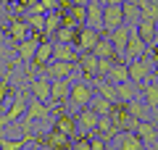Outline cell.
<instances>
[{
	"label": "cell",
	"mask_w": 158,
	"mask_h": 150,
	"mask_svg": "<svg viewBox=\"0 0 158 150\" xmlns=\"http://www.w3.org/2000/svg\"><path fill=\"white\" fill-rule=\"evenodd\" d=\"M50 113H53V106H50V103H42V100H37V98L32 95V98H29V106H27V113H24V121H21V132L29 134L34 121H45Z\"/></svg>",
	"instance_id": "1"
},
{
	"label": "cell",
	"mask_w": 158,
	"mask_h": 150,
	"mask_svg": "<svg viewBox=\"0 0 158 150\" xmlns=\"http://www.w3.org/2000/svg\"><path fill=\"white\" fill-rule=\"evenodd\" d=\"M92 98H95V84L85 82V79H77L71 84V90H69V106H74L77 111L87 108L92 103Z\"/></svg>",
	"instance_id": "2"
},
{
	"label": "cell",
	"mask_w": 158,
	"mask_h": 150,
	"mask_svg": "<svg viewBox=\"0 0 158 150\" xmlns=\"http://www.w3.org/2000/svg\"><path fill=\"white\" fill-rule=\"evenodd\" d=\"M34 145H40V148L45 150H71L74 145V137H66L63 132H58V129H50V132H40L37 137H32Z\"/></svg>",
	"instance_id": "3"
},
{
	"label": "cell",
	"mask_w": 158,
	"mask_h": 150,
	"mask_svg": "<svg viewBox=\"0 0 158 150\" xmlns=\"http://www.w3.org/2000/svg\"><path fill=\"white\" fill-rule=\"evenodd\" d=\"M27 106H29V95H27V90H16L13 92V103L8 106V111L0 116V129H6L8 124H13L16 119H21L24 113H27Z\"/></svg>",
	"instance_id": "4"
},
{
	"label": "cell",
	"mask_w": 158,
	"mask_h": 150,
	"mask_svg": "<svg viewBox=\"0 0 158 150\" xmlns=\"http://www.w3.org/2000/svg\"><path fill=\"white\" fill-rule=\"evenodd\" d=\"M111 121H113V127L118 129V134L121 132H132L135 129V124H137V119H132V113H129V106H127L124 100H116V103H111Z\"/></svg>",
	"instance_id": "5"
},
{
	"label": "cell",
	"mask_w": 158,
	"mask_h": 150,
	"mask_svg": "<svg viewBox=\"0 0 158 150\" xmlns=\"http://www.w3.org/2000/svg\"><path fill=\"white\" fill-rule=\"evenodd\" d=\"M150 77H153V61L148 58V53L135 58V61H129V79L132 82H137L142 87L145 82H150Z\"/></svg>",
	"instance_id": "6"
},
{
	"label": "cell",
	"mask_w": 158,
	"mask_h": 150,
	"mask_svg": "<svg viewBox=\"0 0 158 150\" xmlns=\"http://www.w3.org/2000/svg\"><path fill=\"white\" fill-rule=\"evenodd\" d=\"M103 37L100 29H92V27H79L77 32V40H74V48L79 53H92V48L98 45V40Z\"/></svg>",
	"instance_id": "7"
},
{
	"label": "cell",
	"mask_w": 158,
	"mask_h": 150,
	"mask_svg": "<svg viewBox=\"0 0 158 150\" xmlns=\"http://www.w3.org/2000/svg\"><path fill=\"white\" fill-rule=\"evenodd\" d=\"M124 8L121 6H103V34L116 32L118 27H124Z\"/></svg>",
	"instance_id": "8"
},
{
	"label": "cell",
	"mask_w": 158,
	"mask_h": 150,
	"mask_svg": "<svg viewBox=\"0 0 158 150\" xmlns=\"http://www.w3.org/2000/svg\"><path fill=\"white\" fill-rule=\"evenodd\" d=\"M53 129L63 132L66 137H77V134H79L77 113H69L66 108H58V113H56V121H53Z\"/></svg>",
	"instance_id": "9"
},
{
	"label": "cell",
	"mask_w": 158,
	"mask_h": 150,
	"mask_svg": "<svg viewBox=\"0 0 158 150\" xmlns=\"http://www.w3.org/2000/svg\"><path fill=\"white\" fill-rule=\"evenodd\" d=\"M42 40H48L45 34H32V37H27L24 42H19L16 45V61L32 63V58H34V53H37V48H40Z\"/></svg>",
	"instance_id": "10"
},
{
	"label": "cell",
	"mask_w": 158,
	"mask_h": 150,
	"mask_svg": "<svg viewBox=\"0 0 158 150\" xmlns=\"http://www.w3.org/2000/svg\"><path fill=\"white\" fill-rule=\"evenodd\" d=\"M129 34H132V27H129V24H124V27H118L116 32H111V34H108V40H111L113 50H116V58H118V61H124V56H127Z\"/></svg>",
	"instance_id": "11"
},
{
	"label": "cell",
	"mask_w": 158,
	"mask_h": 150,
	"mask_svg": "<svg viewBox=\"0 0 158 150\" xmlns=\"http://www.w3.org/2000/svg\"><path fill=\"white\" fill-rule=\"evenodd\" d=\"M135 134H137V137H140L150 150L158 148V127H156L153 121H148V119L137 121V124H135Z\"/></svg>",
	"instance_id": "12"
},
{
	"label": "cell",
	"mask_w": 158,
	"mask_h": 150,
	"mask_svg": "<svg viewBox=\"0 0 158 150\" xmlns=\"http://www.w3.org/2000/svg\"><path fill=\"white\" fill-rule=\"evenodd\" d=\"M69 90H71L69 79H53V84H50V106L53 108H66Z\"/></svg>",
	"instance_id": "13"
},
{
	"label": "cell",
	"mask_w": 158,
	"mask_h": 150,
	"mask_svg": "<svg viewBox=\"0 0 158 150\" xmlns=\"http://www.w3.org/2000/svg\"><path fill=\"white\" fill-rule=\"evenodd\" d=\"M6 32H8V40H13V42H24L27 37H32V29H29V24H27V19L24 16H11V24L6 27Z\"/></svg>",
	"instance_id": "14"
},
{
	"label": "cell",
	"mask_w": 158,
	"mask_h": 150,
	"mask_svg": "<svg viewBox=\"0 0 158 150\" xmlns=\"http://www.w3.org/2000/svg\"><path fill=\"white\" fill-rule=\"evenodd\" d=\"M79 71L85 74V82H95L98 79V56L95 53H79V61H77Z\"/></svg>",
	"instance_id": "15"
},
{
	"label": "cell",
	"mask_w": 158,
	"mask_h": 150,
	"mask_svg": "<svg viewBox=\"0 0 158 150\" xmlns=\"http://www.w3.org/2000/svg\"><path fill=\"white\" fill-rule=\"evenodd\" d=\"M98 113L92 111L90 106L87 108H82V111H77V124H79V134H92V132H98Z\"/></svg>",
	"instance_id": "16"
},
{
	"label": "cell",
	"mask_w": 158,
	"mask_h": 150,
	"mask_svg": "<svg viewBox=\"0 0 158 150\" xmlns=\"http://www.w3.org/2000/svg\"><path fill=\"white\" fill-rule=\"evenodd\" d=\"M148 50H150V48H148V42L140 37V34H137V29L132 27V34H129V45H127V56H124V61L129 63V61H135V58L145 56Z\"/></svg>",
	"instance_id": "17"
},
{
	"label": "cell",
	"mask_w": 158,
	"mask_h": 150,
	"mask_svg": "<svg viewBox=\"0 0 158 150\" xmlns=\"http://www.w3.org/2000/svg\"><path fill=\"white\" fill-rule=\"evenodd\" d=\"M50 84H53V79H48L45 74H42V77H32V79H29L32 95L37 100H42V103H50Z\"/></svg>",
	"instance_id": "18"
},
{
	"label": "cell",
	"mask_w": 158,
	"mask_h": 150,
	"mask_svg": "<svg viewBox=\"0 0 158 150\" xmlns=\"http://www.w3.org/2000/svg\"><path fill=\"white\" fill-rule=\"evenodd\" d=\"M45 71H48V77H50V79H69L74 71H77V63H69V61H50Z\"/></svg>",
	"instance_id": "19"
},
{
	"label": "cell",
	"mask_w": 158,
	"mask_h": 150,
	"mask_svg": "<svg viewBox=\"0 0 158 150\" xmlns=\"http://www.w3.org/2000/svg\"><path fill=\"white\" fill-rule=\"evenodd\" d=\"M53 61L77 63L79 61V50L74 48V45H66V42H53Z\"/></svg>",
	"instance_id": "20"
},
{
	"label": "cell",
	"mask_w": 158,
	"mask_h": 150,
	"mask_svg": "<svg viewBox=\"0 0 158 150\" xmlns=\"http://www.w3.org/2000/svg\"><path fill=\"white\" fill-rule=\"evenodd\" d=\"M135 29H137V34H140L142 40L148 42V48H153V45L158 42V29H156V21H150V19H140V21L135 24Z\"/></svg>",
	"instance_id": "21"
},
{
	"label": "cell",
	"mask_w": 158,
	"mask_h": 150,
	"mask_svg": "<svg viewBox=\"0 0 158 150\" xmlns=\"http://www.w3.org/2000/svg\"><path fill=\"white\" fill-rule=\"evenodd\" d=\"M116 150H145V142L135 134V129L132 132H121L116 137Z\"/></svg>",
	"instance_id": "22"
},
{
	"label": "cell",
	"mask_w": 158,
	"mask_h": 150,
	"mask_svg": "<svg viewBox=\"0 0 158 150\" xmlns=\"http://www.w3.org/2000/svg\"><path fill=\"white\" fill-rule=\"evenodd\" d=\"M116 92H118V100H124V103H129V100H137V98H142V87L137 82H121V84H116Z\"/></svg>",
	"instance_id": "23"
},
{
	"label": "cell",
	"mask_w": 158,
	"mask_h": 150,
	"mask_svg": "<svg viewBox=\"0 0 158 150\" xmlns=\"http://www.w3.org/2000/svg\"><path fill=\"white\" fill-rule=\"evenodd\" d=\"M108 82L111 84H121V82H129V63L127 61H113L111 71H108Z\"/></svg>",
	"instance_id": "24"
},
{
	"label": "cell",
	"mask_w": 158,
	"mask_h": 150,
	"mask_svg": "<svg viewBox=\"0 0 158 150\" xmlns=\"http://www.w3.org/2000/svg\"><path fill=\"white\" fill-rule=\"evenodd\" d=\"M87 27L103 32V3L100 0H90V6H87Z\"/></svg>",
	"instance_id": "25"
},
{
	"label": "cell",
	"mask_w": 158,
	"mask_h": 150,
	"mask_svg": "<svg viewBox=\"0 0 158 150\" xmlns=\"http://www.w3.org/2000/svg\"><path fill=\"white\" fill-rule=\"evenodd\" d=\"M142 103L150 111H158V82H145L142 84Z\"/></svg>",
	"instance_id": "26"
},
{
	"label": "cell",
	"mask_w": 158,
	"mask_h": 150,
	"mask_svg": "<svg viewBox=\"0 0 158 150\" xmlns=\"http://www.w3.org/2000/svg\"><path fill=\"white\" fill-rule=\"evenodd\" d=\"M98 134H100L103 140H108V142H111V140H116V137H118V129L113 127L111 116H100V119H98Z\"/></svg>",
	"instance_id": "27"
},
{
	"label": "cell",
	"mask_w": 158,
	"mask_h": 150,
	"mask_svg": "<svg viewBox=\"0 0 158 150\" xmlns=\"http://www.w3.org/2000/svg\"><path fill=\"white\" fill-rule=\"evenodd\" d=\"M92 53H95L98 58H113V61H118V58H116V50H113L111 40H108V34H103V37L98 40V45L92 48Z\"/></svg>",
	"instance_id": "28"
},
{
	"label": "cell",
	"mask_w": 158,
	"mask_h": 150,
	"mask_svg": "<svg viewBox=\"0 0 158 150\" xmlns=\"http://www.w3.org/2000/svg\"><path fill=\"white\" fill-rule=\"evenodd\" d=\"M27 145H32V134H21L19 140H8L0 134V150H24Z\"/></svg>",
	"instance_id": "29"
},
{
	"label": "cell",
	"mask_w": 158,
	"mask_h": 150,
	"mask_svg": "<svg viewBox=\"0 0 158 150\" xmlns=\"http://www.w3.org/2000/svg\"><path fill=\"white\" fill-rule=\"evenodd\" d=\"M95 90H98V95H103V98L111 100V103H116V100H118L116 84H111L108 79H95Z\"/></svg>",
	"instance_id": "30"
},
{
	"label": "cell",
	"mask_w": 158,
	"mask_h": 150,
	"mask_svg": "<svg viewBox=\"0 0 158 150\" xmlns=\"http://www.w3.org/2000/svg\"><path fill=\"white\" fill-rule=\"evenodd\" d=\"M58 29H61V11L45 13V37H56Z\"/></svg>",
	"instance_id": "31"
},
{
	"label": "cell",
	"mask_w": 158,
	"mask_h": 150,
	"mask_svg": "<svg viewBox=\"0 0 158 150\" xmlns=\"http://www.w3.org/2000/svg\"><path fill=\"white\" fill-rule=\"evenodd\" d=\"M32 34H45V13H24Z\"/></svg>",
	"instance_id": "32"
},
{
	"label": "cell",
	"mask_w": 158,
	"mask_h": 150,
	"mask_svg": "<svg viewBox=\"0 0 158 150\" xmlns=\"http://www.w3.org/2000/svg\"><path fill=\"white\" fill-rule=\"evenodd\" d=\"M127 106H129V113H132V119H137V121H142V119L148 116V111H150V108H148L145 103H142V98H137V100H129Z\"/></svg>",
	"instance_id": "33"
},
{
	"label": "cell",
	"mask_w": 158,
	"mask_h": 150,
	"mask_svg": "<svg viewBox=\"0 0 158 150\" xmlns=\"http://www.w3.org/2000/svg\"><path fill=\"white\" fill-rule=\"evenodd\" d=\"M90 108L98 113V116H108V113H111V100H106L103 95H95L92 103H90Z\"/></svg>",
	"instance_id": "34"
},
{
	"label": "cell",
	"mask_w": 158,
	"mask_h": 150,
	"mask_svg": "<svg viewBox=\"0 0 158 150\" xmlns=\"http://www.w3.org/2000/svg\"><path fill=\"white\" fill-rule=\"evenodd\" d=\"M11 74H13V63L8 66V71L0 79V108L6 106V98H8V92H11Z\"/></svg>",
	"instance_id": "35"
},
{
	"label": "cell",
	"mask_w": 158,
	"mask_h": 150,
	"mask_svg": "<svg viewBox=\"0 0 158 150\" xmlns=\"http://www.w3.org/2000/svg\"><path fill=\"white\" fill-rule=\"evenodd\" d=\"M121 8H124V21L129 24V27H135V24L140 21V6H135V3H129V0H127Z\"/></svg>",
	"instance_id": "36"
},
{
	"label": "cell",
	"mask_w": 158,
	"mask_h": 150,
	"mask_svg": "<svg viewBox=\"0 0 158 150\" xmlns=\"http://www.w3.org/2000/svg\"><path fill=\"white\" fill-rule=\"evenodd\" d=\"M77 27H61L56 32V42H66V45H74V40H77Z\"/></svg>",
	"instance_id": "37"
},
{
	"label": "cell",
	"mask_w": 158,
	"mask_h": 150,
	"mask_svg": "<svg viewBox=\"0 0 158 150\" xmlns=\"http://www.w3.org/2000/svg\"><path fill=\"white\" fill-rule=\"evenodd\" d=\"M140 19H150V21L158 24V0H150L148 6L140 8Z\"/></svg>",
	"instance_id": "38"
},
{
	"label": "cell",
	"mask_w": 158,
	"mask_h": 150,
	"mask_svg": "<svg viewBox=\"0 0 158 150\" xmlns=\"http://www.w3.org/2000/svg\"><path fill=\"white\" fill-rule=\"evenodd\" d=\"M74 16V21H77V27H87V8L85 6H71V11H69Z\"/></svg>",
	"instance_id": "39"
},
{
	"label": "cell",
	"mask_w": 158,
	"mask_h": 150,
	"mask_svg": "<svg viewBox=\"0 0 158 150\" xmlns=\"http://www.w3.org/2000/svg\"><path fill=\"white\" fill-rule=\"evenodd\" d=\"M113 66V58H98V79H106Z\"/></svg>",
	"instance_id": "40"
},
{
	"label": "cell",
	"mask_w": 158,
	"mask_h": 150,
	"mask_svg": "<svg viewBox=\"0 0 158 150\" xmlns=\"http://www.w3.org/2000/svg\"><path fill=\"white\" fill-rule=\"evenodd\" d=\"M71 150H92V145H90V137H87V134H77V137H74V145H71Z\"/></svg>",
	"instance_id": "41"
},
{
	"label": "cell",
	"mask_w": 158,
	"mask_h": 150,
	"mask_svg": "<svg viewBox=\"0 0 158 150\" xmlns=\"http://www.w3.org/2000/svg\"><path fill=\"white\" fill-rule=\"evenodd\" d=\"M90 145H92V150H106V148H108V140H103L98 132H92V137H90Z\"/></svg>",
	"instance_id": "42"
},
{
	"label": "cell",
	"mask_w": 158,
	"mask_h": 150,
	"mask_svg": "<svg viewBox=\"0 0 158 150\" xmlns=\"http://www.w3.org/2000/svg\"><path fill=\"white\" fill-rule=\"evenodd\" d=\"M40 6L45 8V13H50V11H58V6H61V0H40Z\"/></svg>",
	"instance_id": "43"
},
{
	"label": "cell",
	"mask_w": 158,
	"mask_h": 150,
	"mask_svg": "<svg viewBox=\"0 0 158 150\" xmlns=\"http://www.w3.org/2000/svg\"><path fill=\"white\" fill-rule=\"evenodd\" d=\"M6 40H8V32H6V27H0V50L6 48Z\"/></svg>",
	"instance_id": "44"
},
{
	"label": "cell",
	"mask_w": 158,
	"mask_h": 150,
	"mask_svg": "<svg viewBox=\"0 0 158 150\" xmlns=\"http://www.w3.org/2000/svg\"><path fill=\"white\" fill-rule=\"evenodd\" d=\"M100 3L103 6H124L127 0H100Z\"/></svg>",
	"instance_id": "45"
},
{
	"label": "cell",
	"mask_w": 158,
	"mask_h": 150,
	"mask_svg": "<svg viewBox=\"0 0 158 150\" xmlns=\"http://www.w3.org/2000/svg\"><path fill=\"white\" fill-rule=\"evenodd\" d=\"M148 53H150V58H153V63H156V61H158V42H156V45H153V48H150V50H148Z\"/></svg>",
	"instance_id": "46"
},
{
	"label": "cell",
	"mask_w": 158,
	"mask_h": 150,
	"mask_svg": "<svg viewBox=\"0 0 158 150\" xmlns=\"http://www.w3.org/2000/svg\"><path fill=\"white\" fill-rule=\"evenodd\" d=\"M16 3H21V0H0V6H16Z\"/></svg>",
	"instance_id": "47"
},
{
	"label": "cell",
	"mask_w": 158,
	"mask_h": 150,
	"mask_svg": "<svg viewBox=\"0 0 158 150\" xmlns=\"http://www.w3.org/2000/svg\"><path fill=\"white\" fill-rule=\"evenodd\" d=\"M21 3H24V6H27V8H32V6H37L40 0H21Z\"/></svg>",
	"instance_id": "48"
},
{
	"label": "cell",
	"mask_w": 158,
	"mask_h": 150,
	"mask_svg": "<svg viewBox=\"0 0 158 150\" xmlns=\"http://www.w3.org/2000/svg\"><path fill=\"white\" fill-rule=\"evenodd\" d=\"M129 3H135V6H140V8H142V6H148L150 0H129Z\"/></svg>",
	"instance_id": "49"
},
{
	"label": "cell",
	"mask_w": 158,
	"mask_h": 150,
	"mask_svg": "<svg viewBox=\"0 0 158 150\" xmlns=\"http://www.w3.org/2000/svg\"><path fill=\"white\" fill-rule=\"evenodd\" d=\"M74 6H85L87 8V6H90V0H74Z\"/></svg>",
	"instance_id": "50"
},
{
	"label": "cell",
	"mask_w": 158,
	"mask_h": 150,
	"mask_svg": "<svg viewBox=\"0 0 158 150\" xmlns=\"http://www.w3.org/2000/svg\"><path fill=\"white\" fill-rule=\"evenodd\" d=\"M24 150H45V148H40V145H34V142H32V145H27Z\"/></svg>",
	"instance_id": "51"
},
{
	"label": "cell",
	"mask_w": 158,
	"mask_h": 150,
	"mask_svg": "<svg viewBox=\"0 0 158 150\" xmlns=\"http://www.w3.org/2000/svg\"><path fill=\"white\" fill-rule=\"evenodd\" d=\"M153 77H158V61L153 63Z\"/></svg>",
	"instance_id": "52"
},
{
	"label": "cell",
	"mask_w": 158,
	"mask_h": 150,
	"mask_svg": "<svg viewBox=\"0 0 158 150\" xmlns=\"http://www.w3.org/2000/svg\"><path fill=\"white\" fill-rule=\"evenodd\" d=\"M3 19H6V11H0V27H3Z\"/></svg>",
	"instance_id": "53"
},
{
	"label": "cell",
	"mask_w": 158,
	"mask_h": 150,
	"mask_svg": "<svg viewBox=\"0 0 158 150\" xmlns=\"http://www.w3.org/2000/svg\"><path fill=\"white\" fill-rule=\"evenodd\" d=\"M61 3H74V0H61Z\"/></svg>",
	"instance_id": "54"
},
{
	"label": "cell",
	"mask_w": 158,
	"mask_h": 150,
	"mask_svg": "<svg viewBox=\"0 0 158 150\" xmlns=\"http://www.w3.org/2000/svg\"><path fill=\"white\" fill-rule=\"evenodd\" d=\"M156 29H158V24H156ZM156 34H158V32H156Z\"/></svg>",
	"instance_id": "55"
}]
</instances>
